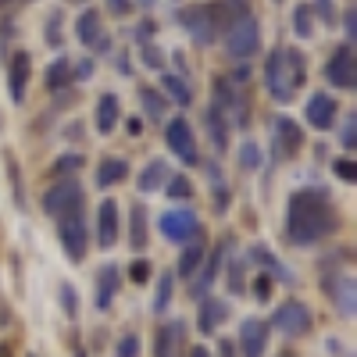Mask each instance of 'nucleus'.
I'll return each instance as SVG.
<instances>
[{"label": "nucleus", "mask_w": 357, "mask_h": 357, "mask_svg": "<svg viewBox=\"0 0 357 357\" xmlns=\"http://www.w3.org/2000/svg\"><path fill=\"white\" fill-rule=\"evenodd\" d=\"M4 165H8V183H11V193H15V207H18V211H25V186H22L18 161L11 154H4Z\"/></svg>", "instance_id": "2f4dec72"}, {"label": "nucleus", "mask_w": 357, "mask_h": 357, "mask_svg": "<svg viewBox=\"0 0 357 357\" xmlns=\"http://www.w3.org/2000/svg\"><path fill=\"white\" fill-rule=\"evenodd\" d=\"M72 4H82V0H72Z\"/></svg>", "instance_id": "052dcab7"}, {"label": "nucleus", "mask_w": 357, "mask_h": 357, "mask_svg": "<svg viewBox=\"0 0 357 357\" xmlns=\"http://www.w3.org/2000/svg\"><path fill=\"white\" fill-rule=\"evenodd\" d=\"M257 50H261V25H257L254 15H240L225 29V54L232 61L247 65V57H254Z\"/></svg>", "instance_id": "20e7f679"}, {"label": "nucleus", "mask_w": 357, "mask_h": 357, "mask_svg": "<svg viewBox=\"0 0 357 357\" xmlns=\"http://www.w3.org/2000/svg\"><path fill=\"white\" fill-rule=\"evenodd\" d=\"M143 65H146V68H161V65H165L161 50H158V47H143Z\"/></svg>", "instance_id": "49530a36"}, {"label": "nucleus", "mask_w": 357, "mask_h": 357, "mask_svg": "<svg viewBox=\"0 0 357 357\" xmlns=\"http://www.w3.org/2000/svg\"><path fill=\"white\" fill-rule=\"evenodd\" d=\"M118 97L114 93H100V100H97V114H93V126H97V132L100 136H107L114 126H118Z\"/></svg>", "instance_id": "393cba45"}, {"label": "nucleus", "mask_w": 357, "mask_h": 357, "mask_svg": "<svg viewBox=\"0 0 357 357\" xmlns=\"http://www.w3.org/2000/svg\"><path fill=\"white\" fill-rule=\"evenodd\" d=\"M236 4H240V0H236Z\"/></svg>", "instance_id": "e2e57ef3"}, {"label": "nucleus", "mask_w": 357, "mask_h": 357, "mask_svg": "<svg viewBox=\"0 0 357 357\" xmlns=\"http://www.w3.org/2000/svg\"><path fill=\"white\" fill-rule=\"evenodd\" d=\"M325 82L336 86V89H354L357 86V57H354L350 43L336 47L333 57L325 61Z\"/></svg>", "instance_id": "6e6552de"}, {"label": "nucleus", "mask_w": 357, "mask_h": 357, "mask_svg": "<svg viewBox=\"0 0 357 357\" xmlns=\"http://www.w3.org/2000/svg\"><path fill=\"white\" fill-rule=\"evenodd\" d=\"M29 357H36V354H29Z\"/></svg>", "instance_id": "680f3d73"}, {"label": "nucleus", "mask_w": 357, "mask_h": 357, "mask_svg": "<svg viewBox=\"0 0 357 357\" xmlns=\"http://www.w3.org/2000/svg\"><path fill=\"white\" fill-rule=\"evenodd\" d=\"M129 247L132 250H143L146 247V207L143 204H132L129 207Z\"/></svg>", "instance_id": "cd10ccee"}, {"label": "nucleus", "mask_w": 357, "mask_h": 357, "mask_svg": "<svg viewBox=\"0 0 357 357\" xmlns=\"http://www.w3.org/2000/svg\"><path fill=\"white\" fill-rule=\"evenodd\" d=\"M129 275H132V282H146V279H151V264H146V261H136V264L129 268Z\"/></svg>", "instance_id": "09e8293b"}, {"label": "nucleus", "mask_w": 357, "mask_h": 357, "mask_svg": "<svg viewBox=\"0 0 357 357\" xmlns=\"http://www.w3.org/2000/svg\"><path fill=\"white\" fill-rule=\"evenodd\" d=\"M79 207H82V186L75 183V178H61V183H54L43 193V211L57 222H61L65 215H72V211H79Z\"/></svg>", "instance_id": "423d86ee"}, {"label": "nucleus", "mask_w": 357, "mask_h": 357, "mask_svg": "<svg viewBox=\"0 0 357 357\" xmlns=\"http://www.w3.org/2000/svg\"><path fill=\"white\" fill-rule=\"evenodd\" d=\"M354 132H357V114H347V122H343V136H340V143L347 146V151H354Z\"/></svg>", "instance_id": "37998d69"}, {"label": "nucleus", "mask_w": 357, "mask_h": 357, "mask_svg": "<svg viewBox=\"0 0 357 357\" xmlns=\"http://www.w3.org/2000/svg\"><path fill=\"white\" fill-rule=\"evenodd\" d=\"M129 175V161L126 158H104L100 165H97V186L100 190H111V186H118V183H122V178Z\"/></svg>", "instance_id": "b1692460"}, {"label": "nucleus", "mask_w": 357, "mask_h": 357, "mask_svg": "<svg viewBox=\"0 0 357 357\" xmlns=\"http://www.w3.org/2000/svg\"><path fill=\"white\" fill-rule=\"evenodd\" d=\"M82 168V154H61L54 165H50V175H57V178H75V172Z\"/></svg>", "instance_id": "72a5a7b5"}, {"label": "nucleus", "mask_w": 357, "mask_h": 357, "mask_svg": "<svg viewBox=\"0 0 357 357\" xmlns=\"http://www.w3.org/2000/svg\"><path fill=\"white\" fill-rule=\"evenodd\" d=\"M0 357H11V343H0Z\"/></svg>", "instance_id": "6e6d98bb"}, {"label": "nucleus", "mask_w": 357, "mask_h": 357, "mask_svg": "<svg viewBox=\"0 0 357 357\" xmlns=\"http://www.w3.org/2000/svg\"><path fill=\"white\" fill-rule=\"evenodd\" d=\"M139 104H143V114L151 118V122H161L165 111H168V104L158 89H139Z\"/></svg>", "instance_id": "7c9ffc66"}, {"label": "nucleus", "mask_w": 357, "mask_h": 357, "mask_svg": "<svg viewBox=\"0 0 357 357\" xmlns=\"http://www.w3.org/2000/svg\"><path fill=\"white\" fill-rule=\"evenodd\" d=\"M139 4H143V8H154V0H139Z\"/></svg>", "instance_id": "4d7b16f0"}, {"label": "nucleus", "mask_w": 357, "mask_h": 357, "mask_svg": "<svg viewBox=\"0 0 357 357\" xmlns=\"http://www.w3.org/2000/svg\"><path fill=\"white\" fill-rule=\"evenodd\" d=\"M43 86L54 89V93H57V89H65V86H72V65L65 61V57H57V61L43 72Z\"/></svg>", "instance_id": "c85d7f7f"}, {"label": "nucleus", "mask_w": 357, "mask_h": 357, "mask_svg": "<svg viewBox=\"0 0 357 357\" xmlns=\"http://www.w3.org/2000/svg\"><path fill=\"white\" fill-rule=\"evenodd\" d=\"M47 43L50 47H61V11H50L47 15Z\"/></svg>", "instance_id": "ea45409f"}, {"label": "nucleus", "mask_w": 357, "mask_h": 357, "mask_svg": "<svg viewBox=\"0 0 357 357\" xmlns=\"http://www.w3.org/2000/svg\"><path fill=\"white\" fill-rule=\"evenodd\" d=\"M304 114H307V126H311V129H318V132H329V129L336 126L340 104H336L329 93H314V97L307 100Z\"/></svg>", "instance_id": "ddd939ff"}, {"label": "nucleus", "mask_w": 357, "mask_h": 357, "mask_svg": "<svg viewBox=\"0 0 357 357\" xmlns=\"http://www.w3.org/2000/svg\"><path fill=\"white\" fill-rule=\"evenodd\" d=\"M61 307H65V314H79V296H75V289L72 286H61Z\"/></svg>", "instance_id": "c03bdc74"}, {"label": "nucleus", "mask_w": 357, "mask_h": 357, "mask_svg": "<svg viewBox=\"0 0 357 357\" xmlns=\"http://www.w3.org/2000/svg\"><path fill=\"white\" fill-rule=\"evenodd\" d=\"M336 229V215L325 193L318 190H301L289 197V207H286V236L289 243L296 247H311L318 240H325Z\"/></svg>", "instance_id": "f257e3e1"}, {"label": "nucleus", "mask_w": 357, "mask_h": 357, "mask_svg": "<svg viewBox=\"0 0 357 357\" xmlns=\"http://www.w3.org/2000/svg\"><path fill=\"white\" fill-rule=\"evenodd\" d=\"M172 282H175V275H172V272H161V275H158V293H154V314H165V311H168V301H172Z\"/></svg>", "instance_id": "473e14b6"}, {"label": "nucleus", "mask_w": 357, "mask_h": 357, "mask_svg": "<svg viewBox=\"0 0 357 357\" xmlns=\"http://www.w3.org/2000/svg\"><path fill=\"white\" fill-rule=\"evenodd\" d=\"M168 178H172V168H168V161L154 158V161H146V168L139 172L136 186H139V193H154V190H161V186L168 183Z\"/></svg>", "instance_id": "5701e85b"}, {"label": "nucleus", "mask_w": 357, "mask_h": 357, "mask_svg": "<svg viewBox=\"0 0 357 357\" xmlns=\"http://www.w3.org/2000/svg\"><path fill=\"white\" fill-rule=\"evenodd\" d=\"M311 18H314V15H311V8H307V4H301V8L293 11V33L301 36V40H307V36L314 33V29H311Z\"/></svg>", "instance_id": "c9c22d12"}, {"label": "nucleus", "mask_w": 357, "mask_h": 357, "mask_svg": "<svg viewBox=\"0 0 357 357\" xmlns=\"http://www.w3.org/2000/svg\"><path fill=\"white\" fill-rule=\"evenodd\" d=\"M129 4H132V0H107V8H111L114 15H126V11H129Z\"/></svg>", "instance_id": "3c124183"}, {"label": "nucleus", "mask_w": 357, "mask_h": 357, "mask_svg": "<svg viewBox=\"0 0 357 357\" xmlns=\"http://www.w3.org/2000/svg\"><path fill=\"white\" fill-rule=\"evenodd\" d=\"M240 168H247V172L261 168V151H257V143L243 139V146H240Z\"/></svg>", "instance_id": "4c0bfd02"}, {"label": "nucleus", "mask_w": 357, "mask_h": 357, "mask_svg": "<svg viewBox=\"0 0 357 357\" xmlns=\"http://www.w3.org/2000/svg\"><path fill=\"white\" fill-rule=\"evenodd\" d=\"M321 289L336 301V307H340L343 318H354V293H357V286H354L350 275H333V279H325Z\"/></svg>", "instance_id": "aec40b11"}, {"label": "nucleus", "mask_w": 357, "mask_h": 357, "mask_svg": "<svg viewBox=\"0 0 357 357\" xmlns=\"http://www.w3.org/2000/svg\"><path fill=\"white\" fill-rule=\"evenodd\" d=\"M158 229H161L165 240L183 243V247L193 243V240H200V218L190 211V207H172V211H165L158 218Z\"/></svg>", "instance_id": "39448f33"}, {"label": "nucleus", "mask_w": 357, "mask_h": 357, "mask_svg": "<svg viewBox=\"0 0 357 357\" xmlns=\"http://www.w3.org/2000/svg\"><path fill=\"white\" fill-rule=\"evenodd\" d=\"M254 261H261L264 268H272V279H282V282H293V275H289V272H286V268H282V264L275 261V254H268L264 247H257V250H254Z\"/></svg>", "instance_id": "f704fd0d"}, {"label": "nucleus", "mask_w": 357, "mask_h": 357, "mask_svg": "<svg viewBox=\"0 0 357 357\" xmlns=\"http://www.w3.org/2000/svg\"><path fill=\"white\" fill-rule=\"evenodd\" d=\"M190 357H211V350H207V347H193Z\"/></svg>", "instance_id": "864d4df0"}, {"label": "nucleus", "mask_w": 357, "mask_h": 357, "mask_svg": "<svg viewBox=\"0 0 357 357\" xmlns=\"http://www.w3.org/2000/svg\"><path fill=\"white\" fill-rule=\"evenodd\" d=\"M311 311H307V304L304 301H282L279 307H275V314H272V325L279 333H286V336H304V333H311Z\"/></svg>", "instance_id": "1a4fd4ad"}, {"label": "nucleus", "mask_w": 357, "mask_h": 357, "mask_svg": "<svg viewBox=\"0 0 357 357\" xmlns=\"http://www.w3.org/2000/svg\"><path fill=\"white\" fill-rule=\"evenodd\" d=\"M243 257H232L229 264V293H243Z\"/></svg>", "instance_id": "58836bf2"}, {"label": "nucleus", "mask_w": 357, "mask_h": 357, "mask_svg": "<svg viewBox=\"0 0 357 357\" xmlns=\"http://www.w3.org/2000/svg\"><path fill=\"white\" fill-rule=\"evenodd\" d=\"M204 243L200 240H193V243H186L183 247V254H178V264H175V275H183V279H193L197 275V268L204 264Z\"/></svg>", "instance_id": "a878e982"}, {"label": "nucleus", "mask_w": 357, "mask_h": 357, "mask_svg": "<svg viewBox=\"0 0 357 357\" xmlns=\"http://www.w3.org/2000/svg\"><path fill=\"white\" fill-rule=\"evenodd\" d=\"M186 340V325L183 321H168L154 333V357H178Z\"/></svg>", "instance_id": "f3484780"}, {"label": "nucleus", "mask_w": 357, "mask_h": 357, "mask_svg": "<svg viewBox=\"0 0 357 357\" xmlns=\"http://www.w3.org/2000/svg\"><path fill=\"white\" fill-rule=\"evenodd\" d=\"M136 36H139V40H151V36H154V22H139Z\"/></svg>", "instance_id": "603ef678"}, {"label": "nucleus", "mask_w": 357, "mask_h": 357, "mask_svg": "<svg viewBox=\"0 0 357 357\" xmlns=\"http://www.w3.org/2000/svg\"><path fill=\"white\" fill-rule=\"evenodd\" d=\"M215 111H222V114H229L232 111V118L236 122H247V100L240 97V86H236V79H215V104H211Z\"/></svg>", "instance_id": "f8f14e48"}, {"label": "nucleus", "mask_w": 357, "mask_h": 357, "mask_svg": "<svg viewBox=\"0 0 357 357\" xmlns=\"http://www.w3.org/2000/svg\"><path fill=\"white\" fill-rule=\"evenodd\" d=\"M118 282H122V272H118L114 264H104L100 272H97V296H93L97 311H107L111 307L114 293H118Z\"/></svg>", "instance_id": "4be33fe9"}, {"label": "nucleus", "mask_w": 357, "mask_h": 357, "mask_svg": "<svg viewBox=\"0 0 357 357\" xmlns=\"http://www.w3.org/2000/svg\"><path fill=\"white\" fill-rule=\"evenodd\" d=\"M93 236L104 250H111L118 243V204L114 200H100L97 204V218H93Z\"/></svg>", "instance_id": "4468645a"}, {"label": "nucleus", "mask_w": 357, "mask_h": 357, "mask_svg": "<svg viewBox=\"0 0 357 357\" xmlns=\"http://www.w3.org/2000/svg\"><path fill=\"white\" fill-rule=\"evenodd\" d=\"M275 357H296V354H289V350H286V354H275Z\"/></svg>", "instance_id": "13d9d810"}, {"label": "nucleus", "mask_w": 357, "mask_h": 357, "mask_svg": "<svg viewBox=\"0 0 357 357\" xmlns=\"http://www.w3.org/2000/svg\"><path fill=\"white\" fill-rule=\"evenodd\" d=\"M204 126H207V136H211L215 151H225V146H229V122H225V114H222V111H215V107H207Z\"/></svg>", "instance_id": "bb28decb"}, {"label": "nucleus", "mask_w": 357, "mask_h": 357, "mask_svg": "<svg viewBox=\"0 0 357 357\" xmlns=\"http://www.w3.org/2000/svg\"><path fill=\"white\" fill-rule=\"evenodd\" d=\"M311 15H318L321 22H333V18H336V8H333V0H314Z\"/></svg>", "instance_id": "a18cd8bd"}, {"label": "nucleus", "mask_w": 357, "mask_h": 357, "mask_svg": "<svg viewBox=\"0 0 357 357\" xmlns=\"http://www.w3.org/2000/svg\"><path fill=\"white\" fill-rule=\"evenodd\" d=\"M225 318H229V304L218 301V296H204V301H200V318H197L200 333H204V336H211Z\"/></svg>", "instance_id": "412c9836"}, {"label": "nucleus", "mask_w": 357, "mask_h": 357, "mask_svg": "<svg viewBox=\"0 0 357 357\" xmlns=\"http://www.w3.org/2000/svg\"><path fill=\"white\" fill-rule=\"evenodd\" d=\"M254 286H257V289H254L257 301H268V296H272V286H275V282H272V275H261Z\"/></svg>", "instance_id": "de8ad7c7"}, {"label": "nucleus", "mask_w": 357, "mask_h": 357, "mask_svg": "<svg viewBox=\"0 0 357 357\" xmlns=\"http://www.w3.org/2000/svg\"><path fill=\"white\" fill-rule=\"evenodd\" d=\"M29 79H33V57H29L25 50H18V54L11 57V65H8V93H11L15 104L25 100Z\"/></svg>", "instance_id": "2eb2a0df"}, {"label": "nucleus", "mask_w": 357, "mask_h": 357, "mask_svg": "<svg viewBox=\"0 0 357 357\" xmlns=\"http://www.w3.org/2000/svg\"><path fill=\"white\" fill-rule=\"evenodd\" d=\"M275 4H279V0H275Z\"/></svg>", "instance_id": "0e129e2a"}, {"label": "nucleus", "mask_w": 357, "mask_h": 357, "mask_svg": "<svg viewBox=\"0 0 357 357\" xmlns=\"http://www.w3.org/2000/svg\"><path fill=\"white\" fill-rule=\"evenodd\" d=\"M4 4H11V0H0V8H4Z\"/></svg>", "instance_id": "bf43d9fd"}, {"label": "nucleus", "mask_w": 357, "mask_h": 357, "mask_svg": "<svg viewBox=\"0 0 357 357\" xmlns=\"http://www.w3.org/2000/svg\"><path fill=\"white\" fill-rule=\"evenodd\" d=\"M307 65L301 50H272L264 61V89L275 104H289L296 97V86H304Z\"/></svg>", "instance_id": "7ed1b4c3"}, {"label": "nucleus", "mask_w": 357, "mask_h": 357, "mask_svg": "<svg viewBox=\"0 0 357 357\" xmlns=\"http://www.w3.org/2000/svg\"><path fill=\"white\" fill-rule=\"evenodd\" d=\"M240 15H247V11L236 4V0H229V4H225V0H222V4H193V8H178L175 11L178 25L186 29L197 47H211Z\"/></svg>", "instance_id": "f03ea898"}, {"label": "nucleus", "mask_w": 357, "mask_h": 357, "mask_svg": "<svg viewBox=\"0 0 357 357\" xmlns=\"http://www.w3.org/2000/svg\"><path fill=\"white\" fill-rule=\"evenodd\" d=\"M100 11H93V8H86L79 18H75V36H79V43L82 47H93V50H107V36L100 33Z\"/></svg>", "instance_id": "dca6fc26"}, {"label": "nucleus", "mask_w": 357, "mask_h": 357, "mask_svg": "<svg viewBox=\"0 0 357 357\" xmlns=\"http://www.w3.org/2000/svg\"><path fill=\"white\" fill-rule=\"evenodd\" d=\"M165 143H168V151H172L178 161H186V165H197V161H200L197 139H193V129H190L186 118H172V122L165 126Z\"/></svg>", "instance_id": "9d476101"}, {"label": "nucleus", "mask_w": 357, "mask_h": 357, "mask_svg": "<svg viewBox=\"0 0 357 357\" xmlns=\"http://www.w3.org/2000/svg\"><path fill=\"white\" fill-rule=\"evenodd\" d=\"M136 354H139V340H136L132 333L118 340V347H114V357H136Z\"/></svg>", "instance_id": "79ce46f5"}, {"label": "nucleus", "mask_w": 357, "mask_h": 357, "mask_svg": "<svg viewBox=\"0 0 357 357\" xmlns=\"http://www.w3.org/2000/svg\"><path fill=\"white\" fill-rule=\"evenodd\" d=\"M225 254V247H215V254H204V264L197 268V279H193V286H190V296H207V289H211V282L218 279V272H222V257Z\"/></svg>", "instance_id": "a211bd4d"}, {"label": "nucleus", "mask_w": 357, "mask_h": 357, "mask_svg": "<svg viewBox=\"0 0 357 357\" xmlns=\"http://www.w3.org/2000/svg\"><path fill=\"white\" fill-rule=\"evenodd\" d=\"M343 29H347V36H350V40L357 36V15H354V11L343 15Z\"/></svg>", "instance_id": "8fccbe9b"}, {"label": "nucleus", "mask_w": 357, "mask_h": 357, "mask_svg": "<svg viewBox=\"0 0 357 357\" xmlns=\"http://www.w3.org/2000/svg\"><path fill=\"white\" fill-rule=\"evenodd\" d=\"M301 146H304V129L296 126L289 114H275L272 118V154H275V161L301 154Z\"/></svg>", "instance_id": "0eeeda50"}, {"label": "nucleus", "mask_w": 357, "mask_h": 357, "mask_svg": "<svg viewBox=\"0 0 357 357\" xmlns=\"http://www.w3.org/2000/svg\"><path fill=\"white\" fill-rule=\"evenodd\" d=\"M165 186H168V197H172V200H190V197H193V186H190L186 175H172Z\"/></svg>", "instance_id": "e433bc0d"}, {"label": "nucleus", "mask_w": 357, "mask_h": 357, "mask_svg": "<svg viewBox=\"0 0 357 357\" xmlns=\"http://www.w3.org/2000/svg\"><path fill=\"white\" fill-rule=\"evenodd\" d=\"M57 236H61V250L68 254V261H75V264H79V261L86 257V247H89V240H86V218H82V207L61 218V229H57Z\"/></svg>", "instance_id": "9b49d317"}, {"label": "nucleus", "mask_w": 357, "mask_h": 357, "mask_svg": "<svg viewBox=\"0 0 357 357\" xmlns=\"http://www.w3.org/2000/svg\"><path fill=\"white\" fill-rule=\"evenodd\" d=\"M222 357H232V340H222Z\"/></svg>", "instance_id": "5fc2aeb1"}, {"label": "nucleus", "mask_w": 357, "mask_h": 357, "mask_svg": "<svg viewBox=\"0 0 357 357\" xmlns=\"http://www.w3.org/2000/svg\"><path fill=\"white\" fill-rule=\"evenodd\" d=\"M333 172L343 178V183H357V165H354L350 158H336V161H333Z\"/></svg>", "instance_id": "a19ab883"}, {"label": "nucleus", "mask_w": 357, "mask_h": 357, "mask_svg": "<svg viewBox=\"0 0 357 357\" xmlns=\"http://www.w3.org/2000/svg\"><path fill=\"white\" fill-rule=\"evenodd\" d=\"M161 86H165V93H168L175 104H183V107H186V104L193 100V89H190V82H186L183 75H165Z\"/></svg>", "instance_id": "c756f323"}, {"label": "nucleus", "mask_w": 357, "mask_h": 357, "mask_svg": "<svg viewBox=\"0 0 357 357\" xmlns=\"http://www.w3.org/2000/svg\"><path fill=\"white\" fill-rule=\"evenodd\" d=\"M264 343H268V325L257 318H247L240 325V354L243 357H264Z\"/></svg>", "instance_id": "6ab92c4d"}]
</instances>
